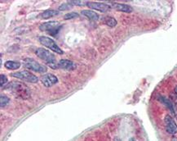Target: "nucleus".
Masks as SVG:
<instances>
[{
  "instance_id": "f257e3e1",
  "label": "nucleus",
  "mask_w": 177,
  "mask_h": 141,
  "mask_svg": "<svg viewBox=\"0 0 177 141\" xmlns=\"http://www.w3.org/2000/svg\"><path fill=\"white\" fill-rule=\"evenodd\" d=\"M5 89L21 99H27L30 95V92L28 87L21 82H11L6 85Z\"/></svg>"
},
{
  "instance_id": "20e7f679",
  "label": "nucleus",
  "mask_w": 177,
  "mask_h": 141,
  "mask_svg": "<svg viewBox=\"0 0 177 141\" xmlns=\"http://www.w3.org/2000/svg\"><path fill=\"white\" fill-rule=\"evenodd\" d=\"M24 66L29 70H32L38 73H44L47 71V67L36 62L32 58H25L24 60Z\"/></svg>"
},
{
  "instance_id": "4be33fe9",
  "label": "nucleus",
  "mask_w": 177,
  "mask_h": 141,
  "mask_svg": "<svg viewBox=\"0 0 177 141\" xmlns=\"http://www.w3.org/2000/svg\"><path fill=\"white\" fill-rule=\"evenodd\" d=\"M175 93H176V95L177 97V86H176V88H175Z\"/></svg>"
},
{
  "instance_id": "4468645a",
  "label": "nucleus",
  "mask_w": 177,
  "mask_h": 141,
  "mask_svg": "<svg viewBox=\"0 0 177 141\" xmlns=\"http://www.w3.org/2000/svg\"><path fill=\"white\" fill-rule=\"evenodd\" d=\"M4 66L8 70H17L21 66V63L15 61H7L5 62Z\"/></svg>"
},
{
  "instance_id": "b1692460",
  "label": "nucleus",
  "mask_w": 177,
  "mask_h": 141,
  "mask_svg": "<svg viewBox=\"0 0 177 141\" xmlns=\"http://www.w3.org/2000/svg\"><path fill=\"white\" fill-rule=\"evenodd\" d=\"M172 141H177V138H173Z\"/></svg>"
},
{
  "instance_id": "423d86ee",
  "label": "nucleus",
  "mask_w": 177,
  "mask_h": 141,
  "mask_svg": "<svg viewBox=\"0 0 177 141\" xmlns=\"http://www.w3.org/2000/svg\"><path fill=\"white\" fill-rule=\"evenodd\" d=\"M12 75L15 78L22 80L30 82V83H37L38 81V78L37 76L28 70H21V71L16 72V73H13V74H12Z\"/></svg>"
},
{
  "instance_id": "ddd939ff",
  "label": "nucleus",
  "mask_w": 177,
  "mask_h": 141,
  "mask_svg": "<svg viewBox=\"0 0 177 141\" xmlns=\"http://www.w3.org/2000/svg\"><path fill=\"white\" fill-rule=\"evenodd\" d=\"M158 99L160 100L161 102H162V104H164L165 106H167V108H168L169 110L171 111V113H173V114H175V113H176V112H175V110H174L173 104H171V102L170 100L167 99V98H165V97H163V96H159Z\"/></svg>"
},
{
  "instance_id": "6ab92c4d",
  "label": "nucleus",
  "mask_w": 177,
  "mask_h": 141,
  "mask_svg": "<svg viewBox=\"0 0 177 141\" xmlns=\"http://www.w3.org/2000/svg\"><path fill=\"white\" fill-rule=\"evenodd\" d=\"M8 83V77L3 74H1L0 75V84H1V86L3 87V85H5V84Z\"/></svg>"
},
{
  "instance_id": "1a4fd4ad",
  "label": "nucleus",
  "mask_w": 177,
  "mask_h": 141,
  "mask_svg": "<svg viewBox=\"0 0 177 141\" xmlns=\"http://www.w3.org/2000/svg\"><path fill=\"white\" fill-rule=\"evenodd\" d=\"M86 6L88 8L94 10H97L101 13H106L109 9H110V6L103 3H95V2H88L86 3Z\"/></svg>"
},
{
  "instance_id": "0eeeda50",
  "label": "nucleus",
  "mask_w": 177,
  "mask_h": 141,
  "mask_svg": "<svg viewBox=\"0 0 177 141\" xmlns=\"http://www.w3.org/2000/svg\"><path fill=\"white\" fill-rule=\"evenodd\" d=\"M165 125H166V130L169 134L171 135H175L177 133V124L174 121L171 116L170 115H167L165 116Z\"/></svg>"
},
{
  "instance_id": "9b49d317",
  "label": "nucleus",
  "mask_w": 177,
  "mask_h": 141,
  "mask_svg": "<svg viewBox=\"0 0 177 141\" xmlns=\"http://www.w3.org/2000/svg\"><path fill=\"white\" fill-rule=\"evenodd\" d=\"M112 7L118 11L120 12H123V13H132L133 9L131 6L128 4H118V3H113L112 4Z\"/></svg>"
},
{
  "instance_id": "39448f33",
  "label": "nucleus",
  "mask_w": 177,
  "mask_h": 141,
  "mask_svg": "<svg viewBox=\"0 0 177 141\" xmlns=\"http://www.w3.org/2000/svg\"><path fill=\"white\" fill-rule=\"evenodd\" d=\"M61 28V24H60L59 22L55 21L43 23L39 27L40 30L47 32V33L51 34L52 35H56Z\"/></svg>"
},
{
  "instance_id": "dca6fc26",
  "label": "nucleus",
  "mask_w": 177,
  "mask_h": 141,
  "mask_svg": "<svg viewBox=\"0 0 177 141\" xmlns=\"http://www.w3.org/2000/svg\"><path fill=\"white\" fill-rule=\"evenodd\" d=\"M104 21H105V23L108 26L112 27V28L114 27V26H116V25H117V23H118L117 21H116V19H114V17H105Z\"/></svg>"
},
{
  "instance_id": "f3484780",
  "label": "nucleus",
  "mask_w": 177,
  "mask_h": 141,
  "mask_svg": "<svg viewBox=\"0 0 177 141\" xmlns=\"http://www.w3.org/2000/svg\"><path fill=\"white\" fill-rule=\"evenodd\" d=\"M9 101H10V99L8 96L1 95V107L3 108L5 106H7L8 104Z\"/></svg>"
},
{
  "instance_id": "2eb2a0df",
  "label": "nucleus",
  "mask_w": 177,
  "mask_h": 141,
  "mask_svg": "<svg viewBox=\"0 0 177 141\" xmlns=\"http://www.w3.org/2000/svg\"><path fill=\"white\" fill-rule=\"evenodd\" d=\"M58 13H59V12L56 11V10H53V9H52V10H47V11H45V12H43V13H42L41 17L42 18H43V19H48V18H51V17H55V16L58 15Z\"/></svg>"
},
{
  "instance_id": "9d476101",
  "label": "nucleus",
  "mask_w": 177,
  "mask_h": 141,
  "mask_svg": "<svg viewBox=\"0 0 177 141\" xmlns=\"http://www.w3.org/2000/svg\"><path fill=\"white\" fill-rule=\"evenodd\" d=\"M57 67L58 68H61L63 70H74L77 66L74 62L68 60V59H61L57 63Z\"/></svg>"
},
{
  "instance_id": "a211bd4d",
  "label": "nucleus",
  "mask_w": 177,
  "mask_h": 141,
  "mask_svg": "<svg viewBox=\"0 0 177 141\" xmlns=\"http://www.w3.org/2000/svg\"><path fill=\"white\" fill-rule=\"evenodd\" d=\"M78 14L77 13H67L65 15L64 18L66 20H70V19H72V18H75V17H78Z\"/></svg>"
},
{
  "instance_id": "7ed1b4c3",
  "label": "nucleus",
  "mask_w": 177,
  "mask_h": 141,
  "mask_svg": "<svg viewBox=\"0 0 177 141\" xmlns=\"http://www.w3.org/2000/svg\"><path fill=\"white\" fill-rule=\"evenodd\" d=\"M38 40H39L41 44H43L46 48L51 49L52 51H53L54 53L61 54V55L64 54L63 50L57 45V44H56V42L54 41L52 39L47 37V36H40L38 38Z\"/></svg>"
},
{
  "instance_id": "f03ea898",
  "label": "nucleus",
  "mask_w": 177,
  "mask_h": 141,
  "mask_svg": "<svg viewBox=\"0 0 177 141\" xmlns=\"http://www.w3.org/2000/svg\"><path fill=\"white\" fill-rule=\"evenodd\" d=\"M35 54L40 59H42L43 62H45L47 65H49L52 68H53V69L58 68L57 63L56 62V57L50 51L45 49L43 48H39V49H38L36 50Z\"/></svg>"
},
{
  "instance_id": "5701e85b",
  "label": "nucleus",
  "mask_w": 177,
  "mask_h": 141,
  "mask_svg": "<svg viewBox=\"0 0 177 141\" xmlns=\"http://www.w3.org/2000/svg\"><path fill=\"white\" fill-rule=\"evenodd\" d=\"M114 141H121V140H120L118 138H115V139H114Z\"/></svg>"
},
{
  "instance_id": "412c9836",
  "label": "nucleus",
  "mask_w": 177,
  "mask_h": 141,
  "mask_svg": "<svg viewBox=\"0 0 177 141\" xmlns=\"http://www.w3.org/2000/svg\"><path fill=\"white\" fill-rule=\"evenodd\" d=\"M69 4L71 5H78V6H82L85 4V3H83L82 1H79V0H71V1H68Z\"/></svg>"
},
{
  "instance_id": "f8f14e48",
  "label": "nucleus",
  "mask_w": 177,
  "mask_h": 141,
  "mask_svg": "<svg viewBox=\"0 0 177 141\" xmlns=\"http://www.w3.org/2000/svg\"><path fill=\"white\" fill-rule=\"evenodd\" d=\"M81 13L83 16H85L88 19L92 20V21H97L99 19V15L96 13H95L94 11H91V10H82Z\"/></svg>"
},
{
  "instance_id": "393cba45",
  "label": "nucleus",
  "mask_w": 177,
  "mask_h": 141,
  "mask_svg": "<svg viewBox=\"0 0 177 141\" xmlns=\"http://www.w3.org/2000/svg\"><path fill=\"white\" fill-rule=\"evenodd\" d=\"M129 141H135V140H134V139H131Z\"/></svg>"
},
{
  "instance_id": "aec40b11",
  "label": "nucleus",
  "mask_w": 177,
  "mask_h": 141,
  "mask_svg": "<svg viewBox=\"0 0 177 141\" xmlns=\"http://www.w3.org/2000/svg\"><path fill=\"white\" fill-rule=\"evenodd\" d=\"M71 7H72V6H71L70 4H69V3H66V4H64L61 5V6L59 7V10H60V11H65V10H68V9H70Z\"/></svg>"
},
{
  "instance_id": "6e6552de",
  "label": "nucleus",
  "mask_w": 177,
  "mask_h": 141,
  "mask_svg": "<svg viewBox=\"0 0 177 141\" xmlns=\"http://www.w3.org/2000/svg\"><path fill=\"white\" fill-rule=\"evenodd\" d=\"M40 80L46 87H51L58 82V78L52 74H46L42 75Z\"/></svg>"
}]
</instances>
